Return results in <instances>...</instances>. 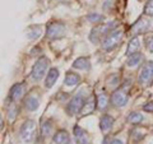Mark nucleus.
I'll use <instances>...</instances> for the list:
<instances>
[{"label": "nucleus", "instance_id": "obj_1", "mask_svg": "<svg viewBox=\"0 0 153 144\" xmlns=\"http://www.w3.org/2000/svg\"><path fill=\"white\" fill-rule=\"evenodd\" d=\"M37 126L33 120H27L22 124L21 130H19V138L25 144H31L36 138Z\"/></svg>", "mask_w": 153, "mask_h": 144}, {"label": "nucleus", "instance_id": "obj_2", "mask_svg": "<svg viewBox=\"0 0 153 144\" xmlns=\"http://www.w3.org/2000/svg\"><path fill=\"white\" fill-rule=\"evenodd\" d=\"M123 35H124V31L121 28H119V30H111L106 36H105V38L101 42L102 49L106 50V51L112 50L114 47L120 42V40L123 38Z\"/></svg>", "mask_w": 153, "mask_h": 144}, {"label": "nucleus", "instance_id": "obj_3", "mask_svg": "<svg viewBox=\"0 0 153 144\" xmlns=\"http://www.w3.org/2000/svg\"><path fill=\"white\" fill-rule=\"evenodd\" d=\"M49 59H47L46 56H42V57H40L36 63H35V65H33V68H32V71H31V78L33 79V80H36V82H38V80H41L42 78H44V75H45V73H46V70H47V68H49Z\"/></svg>", "mask_w": 153, "mask_h": 144}, {"label": "nucleus", "instance_id": "obj_4", "mask_svg": "<svg viewBox=\"0 0 153 144\" xmlns=\"http://www.w3.org/2000/svg\"><path fill=\"white\" fill-rule=\"evenodd\" d=\"M112 24L111 23H107V24H98L97 27H94L92 32L89 35V40L93 42V44H97V42H102V40L105 38V36L108 33V31H111Z\"/></svg>", "mask_w": 153, "mask_h": 144}, {"label": "nucleus", "instance_id": "obj_5", "mask_svg": "<svg viewBox=\"0 0 153 144\" xmlns=\"http://www.w3.org/2000/svg\"><path fill=\"white\" fill-rule=\"evenodd\" d=\"M65 35V26L61 22H51L46 27V36L51 40H56Z\"/></svg>", "mask_w": 153, "mask_h": 144}, {"label": "nucleus", "instance_id": "obj_6", "mask_svg": "<svg viewBox=\"0 0 153 144\" xmlns=\"http://www.w3.org/2000/svg\"><path fill=\"white\" fill-rule=\"evenodd\" d=\"M84 103H85V101L82 96L80 94L75 96V97H73L70 99V102L68 103V106H66V112H68L70 116H74V115L82 111Z\"/></svg>", "mask_w": 153, "mask_h": 144}, {"label": "nucleus", "instance_id": "obj_7", "mask_svg": "<svg viewBox=\"0 0 153 144\" xmlns=\"http://www.w3.org/2000/svg\"><path fill=\"white\" fill-rule=\"evenodd\" d=\"M151 27V22L148 21V19H144V18H139L138 21L134 23L130 28V32L133 33L134 36H138L140 35V33H144L149 30Z\"/></svg>", "mask_w": 153, "mask_h": 144}, {"label": "nucleus", "instance_id": "obj_8", "mask_svg": "<svg viewBox=\"0 0 153 144\" xmlns=\"http://www.w3.org/2000/svg\"><path fill=\"white\" fill-rule=\"evenodd\" d=\"M128 99H129L128 94L125 93V91H123V89L115 91L111 96V103L116 107H124L128 103Z\"/></svg>", "mask_w": 153, "mask_h": 144}, {"label": "nucleus", "instance_id": "obj_9", "mask_svg": "<svg viewBox=\"0 0 153 144\" xmlns=\"http://www.w3.org/2000/svg\"><path fill=\"white\" fill-rule=\"evenodd\" d=\"M153 78V61H148L140 70L139 74V82L140 83H148Z\"/></svg>", "mask_w": 153, "mask_h": 144}, {"label": "nucleus", "instance_id": "obj_10", "mask_svg": "<svg viewBox=\"0 0 153 144\" xmlns=\"http://www.w3.org/2000/svg\"><path fill=\"white\" fill-rule=\"evenodd\" d=\"M25 93H26V84L25 83H17L12 87L9 97H10L12 101H18L23 97Z\"/></svg>", "mask_w": 153, "mask_h": 144}, {"label": "nucleus", "instance_id": "obj_11", "mask_svg": "<svg viewBox=\"0 0 153 144\" xmlns=\"http://www.w3.org/2000/svg\"><path fill=\"white\" fill-rule=\"evenodd\" d=\"M114 122H115V120L112 116H110V115H103V116L100 119V128H101V130L103 133H108L112 129Z\"/></svg>", "mask_w": 153, "mask_h": 144}, {"label": "nucleus", "instance_id": "obj_12", "mask_svg": "<svg viewBox=\"0 0 153 144\" xmlns=\"http://www.w3.org/2000/svg\"><path fill=\"white\" fill-rule=\"evenodd\" d=\"M74 137L78 144H89V138L85 130H83L80 126H74Z\"/></svg>", "mask_w": 153, "mask_h": 144}, {"label": "nucleus", "instance_id": "obj_13", "mask_svg": "<svg viewBox=\"0 0 153 144\" xmlns=\"http://www.w3.org/2000/svg\"><path fill=\"white\" fill-rule=\"evenodd\" d=\"M25 106H26L27 110H30V111H35V110H37L38 106H40V98H38V96H36V94L27 96V98L25 101Z\"/></svg>", "mask_w": 153, "mask_h": 144}, {"label": "nucleus", "instance_id": "obj_14", "mask_svg": "<svg viewBox=\"0 0 153 144\" xmlns=\"http://www.w3.org/2000/svg\"><path fill=\"white\" fill-rule=\"evenodd\" d=\"M59 70H57L56 68H52L50 69V71L47 73L46 75V80H45V87L46 88H51L52 85L55 84V82L57 80V78H59Z\"/></svg>", "mask_w": 153, "mask_h": 144}, {"label": "nucleus", "instance_id": "obj_15", "mask_svg": "<svg viewBox=\"0 0 153 144\" xmlns=\"http://www.w3.org/2000/svg\"><path fill=\"white\" fill-rule=\"evenodd\" d=\"M73 68L79 70H88L91 68L89 59H87V57H78L73 63Z\"/></svg>", "mask_w": 153, "mask_h": 144}, {"label": "nucleus", "instance_id": "obj_16", "mask_svg": "<svg viewBox=\"0 0 153 144\" xmlns=\"http://www.w3.org/2000/svg\"><path fill=\"white\" fill-rule=\"evenodd\" d=\"M140 47V42H139V38H138L137 36L133 37L130 41H129L128 44V49H126V55H131V54H135V52H138V50H139Z\"/></svg>", "mask_w": 153, "mask_h": 144}, {"label": "nucleus", "instance_id": "obj_17", "mask_svg": "<svg viewBox=\"0 0 153 144\" xmlns=\"http://www.w3.org/2000/svg\"><path fill=\"white\" fill-rule=\"evenodd\" d=\"M143 57H144V56H143L142 52H135V54H131V55L128 56L126 64H128V66H130V68H133V66H137L143 60Z\"/></svg>", "mask_w": 153, "mask_h": 144}, {"label": "nucleus", "instance_id": "obj_18", "mask_svg": "<svg viewBox=\"0 0 153 144\" xmlns=\"http://www.w3.org/2000/svg\"><path fill=\"white\" fill-rule=\"evenodd\" d=\"M79 75L78 74H75L73 73V71H69V73H66L65 75V79H64V83L66 85H69V87H71V85H75V84H78L79 83Z\"/></svg>", "mask_w": 153, "mask_h": 144}, {"label": "nucleus", "instance_id": "obj_19", "mask_svg": "<svg viewBox=\"0 0 153 144\" xmlns=\"http://www.w3.org/2000/svg\"><path fill=\"white\" fill-rule=\"evenodd\" d=\"M68 140H69V135L65 130H59L54 135V143L55 144H66Z\"/></svg>", "mask_w": 153, "mask_h": 144}, {"label": "nucleus", "instance_id": "obj_20", "mask_svg": "<svg viewBox=\"0 0 153 144\" xmlns=\"http://www.w3.org/2000/svg\"><path fill=\"white\" fill-rule=\"evenodd\" d=\"M96 106H97V102H94V98L89 97V99L84 103V106H83V108H82V111H80V112H82L83 115L91 114V112H93V110H94Z\"/></svg>", "mask_w": 153, "mask_h": 144}, {"label": "nucleus", "instance_id": "obj_21", "mask_svg": "<svg viewBox=\"0 0 153 144\" xmlns=\"http://www.w3.org/2000/svg\"><path fill=\"white\" fill-rule=\"evenodd\" d=\"M128 121L131 124H139L143 121V115L140 112H131L128 116Z\"/></svg>", "mask_w": 153, "mask_h": 144}, {"label": "nucleus", "instance_id": "obj_22", "mask_svg": "<svg viewBox=\"0 0 153 144\" xmlns=\"http://www.w3.org/2000/svg\"><path fill=\"white\" fill-rule=\"evenodd\" d=\"M97 107L100 108V110H105L106 108V106H107V103H108V99H107V96L106 94H100V96H97Z\"/></svg>", "mask_w": 153, "mask_h": 144}, {"label": "nucleus", "instance_id": "obj_23", "mask_svg": "<svg viewBox=\"0 0 153 144\" xmlns=\"http://www.w3.org/2000/svg\"><path fill=\"white\" fill-rule=\"evenodd\" d=\"M41 35V27L40 26H36L33 27V31H28L27 32V37L31 38V40H35V38H38Z\"/></svg>", "mask_w": 153, "mask_h": 144}, {"label": "nucleus", "instance_id": "obj_24", "mask_svg": "<svg viewBox=\"0 0 153 144\" xmlns=\"http://www.w3.org/2000/svg\"><path fill=\"white\" fill-rule=\"evenodd\" d=\"M144 131H146L144 129H134L133 133H131L133 139H134L135 142H137V140H140V139L146 135V133H144Z\"/></svg>", "mask_w": 153, "mask_h": 144}, {"label": "nucleus", "instance_id": "obj_25", "mask_svg": "<svg viewBox=\"0 0 153 144\" xmlns=\"http://www.w3.org/2000/svg\"><path fill=\"white\" fill-rule=\"evenodd\" d=\"M144 41H146V46H147L148 51L153 54V33H148V35H146Z\"/></svg>", "mask_w": 153, "mask_h": 144}, {"label": "nucleus", "instance_id": "obj_26", "mask_svg": "<svg viewBox=\"0 0 153 144\" xmlns=\"http://www.w3.org/2000/svg\"><path fill=\"white\" fill-rule=\"evenodd\" d=\"M41 133H42V135H44V137L49 135V134L51 133V124L49 121H45L41 125Z\"/></svg>", "mask_w": 153, "mask_h": 144}, {"label": "nucleus", "instance_id": "obj_27", "mask_svg": "<svg viewBox=\"0 0 153 144\" xmlns=\"http://www.w3.org/2000/svg\"><path fill=\"white\" fill-rule=\"evenodd\" d=\"M144 13L147 16H153V0H148L144 8Z\"/></svg>", "mask_w": 153, "mask_h": 144}, {"label": "nucleus", "instance_id": "obj_28", "mask_svg": "<svg viewBox=\"0 0 153 144\" xmlns=\"http://www.w3.org/2000/svg\"><path fill=\"white\" fill-rule=\"evenodd\" d=\"M87 19L89 22H100V21H102V16H100L97 13H93V14H89Z\"/></svg>", "mask_w": 153, "mask_h": 144}, {"label": "nucleus", "instance_id": "obj_29", "mask_svg": "<svg viewBox=\"0 0 153 144\" xmlns=\"http://www.w3.org/2000/svg\"><path fill=\"white\" fill-rule=\"evenodd\" d=\"M17 111H18V110H17V107H16V106H12L10 108H9V114H8L9 119L13 120L14 117H16V116H17Z\"/></svg>", "mask_w": 153, "mask_h": 144}, {"label": "nucleus", "instance_id": "obj_30", "mask_svg": "<svg viewBox=\"0 0 153 144\" xmlns=\"http://www.w3.org/2000/svg\"><path fill=\"white\" fill-rule=\"evenodd\" d=\"M143 110H144V111H148V112H152L153 114V101L146 103L144 106H143Z\"/></svg>", "mask_w": 153, "mask_h": 144}, {"label": "nucleus", "instance_id": "obj_31", "mask_svg": "<svg viewBox=\"0 0 153 144\" xmlns=\"http://www.w3.org/2000/svg\"><path fill=\"white\" fill-rule=\"evenodd\" d=\"M110 144H124V143H123V140H120V139H112Z\"/></svg>", "mask_w": 153, "mask_h": 144}, {"label": "nucleus", "instance_id": "obj_32", "mask_svg": "<svg viewBox=\"0 0 153 144\" xmlns=\"http://www.w3.org/2000/svg\"><path fill=\"white\" fill-rule=\"evenodd\" d=\"M76 143H78V142H74V140H70L68 144H76Z\"/></svg>", "mask_w": 153, "mask_h": 144}]
</instances>
